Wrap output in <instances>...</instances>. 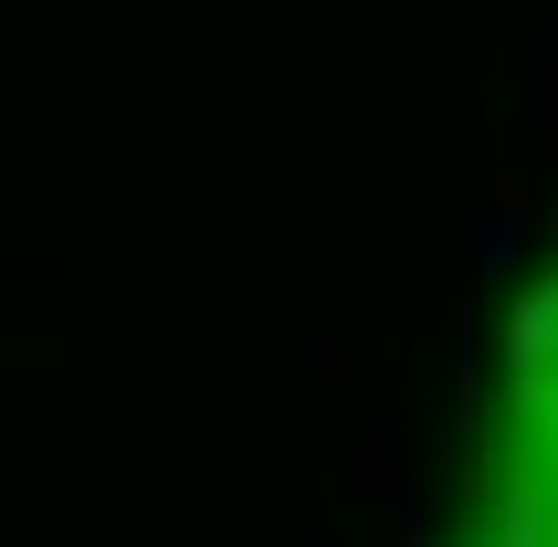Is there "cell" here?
<instances>
[{
  "mask_svg": "<svg viewBox=\"0 0 558 547\" xmlns=\"http://www.w3.org/2000/svg\"><path fill=\"white\" fill-rule=\"evenodd\" d=\"M548 117H558V85H548Z\"/></svg>",
  "mask_w": 558,
  "mask_h": 547,
  "instance_id": "obj_1",
  "label": "cell"
}]
</instances>
